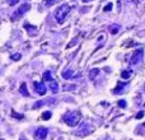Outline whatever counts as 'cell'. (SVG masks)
I'll list each match as a JSON object with an SVG mask.
<instances>
[{"instance_id":"8fae6325","label":"cell","mask_w":145,"mask_h":140,"mask_svg":"<svg viewBox=\"0 0 145 140\" xmlns=\"http://www.w3.org/2000/svg\"><path fill=\"white\" fill-rule=\"evenodd\" d=\"M51 116H52L51 111H45V112L42 113V120L47 121V120H50V119H51Z\"/></svg>"},{"instance_id":"d4e9b609","label":"cell","mask_w":145,"mask_h":140,"mask_svg":"<svg viewBox=\"0 0 145 140\" xmlns=\"http://www.w3.org/2000/svg\"><path fill=\"white\" fill-rule=\"evenodd\" d=\"M144 90H145V85H144Z\"/></svg>"},{"instance_id":"52a82bcc","label":"cell","mask_w":145,"mask_h":140,"mask_svg":"<svg viewBox=\"0 0 145 140\" xmlns=\"http://www.w3.org/2000/svg\"><path fill=\"white\" fill-rule=\"evenodd\" d=\"M62 78L64 79H73L74 78V71L71 69H66L62 71Z\"/></svg>"},{"instance_id":"ffe728a7","label":"cell","mask_w":145,"mask_h":140,"mask_svg":"<svg viewBox=\"0 0 145 140\" xmlns=\"http://www.w3.org/2000/svg\"><path fill=\"white\" fill-rule=\"evenodd\" d=\"M143 116H144V111H140V112L136 115V119H141Z\"/></svg>"},{"instance_id":"603a6c76","label":"cell","mask_w":145,"mask_h":140,"mask_svg":"<svg viewBox=\"0 0 145 140\" xmlns=\"http://www.w3.org/2000/svg\"><path fill=\"white\" fill-rule=\"evenodd\" d=\"M8 1H9V4H10V5H14V4H15V3L18 1V0H8Z\"/></svg>"},{"instance_id":"7402d4cb","label":"cell","mask_w":145,"mask_h":140,"mask_svg":"<svg viewBox=\"0 0 145 140\" xmlns=\"http://www.w3.org/2000/svg\"><path fill=\"white\" fill-rule=\"evenodd\" d=\"M13 116H15V117H17V119H18V120H20V119H22V117H23V115H17V113H15V112H14V111H13Z\"/></svg>"},{"instance_id":"7c38bea8","label":"cell","mask_w":145,"mask_h":140,"mask_svg":"<svg viewBox=\"0 0 145 140\" xmlns=\"http://www.w3.org/2000/svg\"><path fill=\"white\" fill-rule=\"evenodd\" d=\"M43 80H46V82H51L52 80V78H51V71H45L43 73Z\"/></svg>"},{"instance_id":"7a4b0ae2","label":"cell","mask_w":145,"mask_h":140,"mask_svg":"<svg viewBox=\"0 0 145 140\" xmlns=\"http://www.w3.org/2000/svg\"><path fill=\"white\" fill-rule=\"evenodd\" d=\"M65 122L69 125V126H75V125H78V122H79L80 120V113L78 111H73V112H69L65 115Z\"/></svg>"},{"instance_id":"4fadbf2b","label":"cell","mask_w":145,"mask_h":140,"mask_svg":"<svg viewBox=\"0 0 145 140\" xmlns=\"http://www.w3.org/2000/svg\"><path fill=\"white\" fill-rule=\"evenodd\" d=\"M130 76H131V71L130 70H125V71L121 73V78H124V79H129Z\"/></svg>"},{"instance_id":"5bb4252c","label":"cell","mask_w":145,"mask_h":140,"mask_svg":"<svg viewBox=\"0 0 145 140\" xmlns=\"http://www.w3.org/2000/svg\"><path fill=\"white\" fill-rule=\"evenodd\" d=\"M20 57H22L20 54H13V55H12V60H14V61L20 60Z\"/></svg>"},{"instance_id":"e0dca14e","label":"cell","mask_w":145,"mask_h":140,"mask_svg":"<svg viewBox=\"0 0 145 140\" xmlns=\"http://www.w3.org/2000/svg\"><path fill=\"white\" fill-rule=\"evenodd\" d=\"M55 1H56V0H46V5H47V6H50V5H52Z\"/></svg>"},{"instance_id":"44dd1931","label":"cell","mask_w":145,"mask_h":140,"mask_svg":"<svg viewBox=\"0 0 145 140\" xmlns=\"http://www.w3.org/2000/svg\"><path fill=\"white\" fill-rule=\"evenodd\" d=\"M111 32H112V33H117V32H118V28H117V25H113V28L111 29Z\"/></svg>"},{"instance_id":"9a60e30c","label":"cell","mask_w":145,"mask_h":140,"mask_svg":"<svg viewBox=\"0 0 145 140\" xmlns=\"http://www.w3.org/2000/svg\"><path fill=\"white\" fill-rule=\"evenodd\" d=\"M76 88V85H74V84H71V85H65V90H74Z\"/></svg>"},{"instance_id":"4316f807","label":"cell","mask_w":145,"mask_h":140,"mask_svg":"<svg viewBox=\"0 0 145 140\" xmlns=\"http://www.w3.org/2000/svg\"><path fill=\"white\" fill-rule=\"evenodd\" d=\"M22 140H23V139H22Z\"/></svg>"},{"instance_id":"8992f818","label":"cell","mask_w":145,"mask_h":140,"mask_svg":"<svg viewBox=\"0 0 145 140\" xmlns=\"http://www.w3.org/2000/svg\"><path fill=\"white\" fill-rule=\"evenodd\" d=\"M141 54H143V51L141 50H137L135 54H134V56H132V59H131V65H134V64H137V62L140 61V59H141Z\"/></svg>"},{"instance_id":"30bf717a","label":"cell","mask_w":145,"mask_h":140,"mask_svg":"<svg viewBox=\"0 0 145 140\" xmlns=\"http://www.w3.org/2000/svg\"><path fill=\"white\" fill-rule=\"evenodd\" d=\"M98 74H99V69H92L90 71H89V78L93 80V79H95V76Z\"/></svg>"},{"instance_id":"d6986e66","label":"cell","mask_w":145,"mask_h":140,"mask_svg":"<svg viewBox=\"0 0 145 140\" xmlns=\"http://www.w3.org/2000/svg\"><path fill=\"white\" fill-rule=\"evenodd\" d=\"M43 105V102L41 101V102H37V103H35V106H33V108H37V107H41V106Z\"/></svg>"},{"instance_id":"83f0119b","label":"cell","mask_w":145,"mask_h":140,"mask_svg":"<svg viewBox=\"0 0 145 140\" xmlns=\"http://www.w3.org/2000/svg\"><path fill=\"white\" fill-rule=\"evenodd\" d=\"M0 140H1V139H0Z\"/></svg>"},{"instance_id":"277c9868","label":"cell","mask_w":145,"mask_h":140,"mask_svg":"<svg viewBox=\"0 0 145 140\" xmlns=\"http://www.w3.org/2000/svg\"><path fill=\"white\" fill-rule=\"evenodd\" d=\"M27 10H29V4H27V3H25V4H23V5H20L19 8H18V10L15 13H14V18H20L22 15H23V14L27 12Z\"/></svg>"},{"instance_id":"6da1fadb","label":"cell","mask_w":145,"mask_h":140,"mask_svg":"<svg viewBox=\"0 0 145 140\" xmlns=\"http://www.w3.org/2000/svg\"><path fill=\"white\" fill-rule=\"evenodd\" d=\"M70 10H71V6L69 4H62L61 6H59V9L55 13V17H56V20L59 23H64L68 14L70 13Z\"/></svg>"},{"instance_id":"cb8c5ba5","label":"cell","mask_w":145,"mask_h":140,"mask_svg":"<svg viewBox=\"0 0 145 140\" xmlns=\"http://www.w3.org/2000/svg\"><path fill=\"white\" fill-rule=\"evenodd\" d=\"M83 1H85V3H88V1H92V0H83Z\"/></svg>"},{"instance_id":"5b68a950","label":"cell","mask_w":145,"mask_h":140,"mask_svg":"<svg viewBox=\"0 0 145 140\" xmlns=\"http://www.w3.org/2000/svg\"><path fill=\"white\" fill-rule=\"evenodd\" d=\"M35 87H36V90H37V93H38L40 95H43L45 93H46V87H45V84L43 83H38V82H35Z\"/></svg>"},{"instance_id":"2e32d148","label":"cell","mask_w":145,"mask_h":140,"mask_svg":"<svg viewBox=\"0 0 145 140\" xmlns=\"http://www.w3.org/2000/svg\"><path fill=\"white\" fill-rule=\"evenodd\" d=\"M118 106H120V107H122V108H125V107H126V102L124 101V99H121V101H118Z\"/></svg>"},{"instance_id":"ac0fdd59","label":"cell","mask_w":145,"mask_h":140,"mask_svg":"<svg viewBox=\"0 0 145 140\" xmlns=\"http://www.w3.org/2000/svg\"><path fill=\"white\" fill-rule=\"evenodd\" d=\"M111 9H112V4H111V3H110V4H107V5H106V8H105V12H108V10H111Z\"/></svg>"},{"instance_id":"3957f363","label":"cell","mask_w":145,"mask_h":140,"mask_svg":"<svg viewBox=\"0 0 145 140\" xmlns=\"http://www.w3.org/2000/svg\"><path fill=\"white\" fill-rule=\"evenodd\" d=\"M47 132H48V130L46 127H38L36 130V132H35V136H36V139L37 140H45L46 139V136H47Z\"/></svg>"},{"instance_id":"ba28073f","label":"cell","mask_w":145,"mask_h":140,"mask_svg":"<svg viewBox=\"0 0 145 140\" xmlns=\"http://www.w3.org/2000/svg\"><path fill=\"white\" fill-rule=\"evenodd\" d=\"M48 88H50V89L52 90L54 93H57V92H59V84L55 82L54 79L51 80V82H48Z\"/></svg>"},{"instance_id":"484cf974","label":"cell","mask_w":145,"mask_h":140,"mask_svg":"<svg viewBox=\"0 0 145 140\" xmlns=\"http://www.w3.org/2000/svg\"><path fill=\"white\" fill-rule=\"evenodd\" d=\"M144 126H145V124H144Z\"/></svg>"},{"instance_id":"9c48e42d","label":"cell","mask_w":145,"mask_h":140,"mask_svg":"<svg viewBox=\"0 0 145 140\" xmlns=\"http://www.w3.org/2000/svg\"><path fill=\"white\" fill-rule=\"evenodd\" d=\"M19 92H20V93L24 95V97H29V92L27 90V85H25L24 83L20 85V88H19Z\"/></svg>"}]
</instances>
